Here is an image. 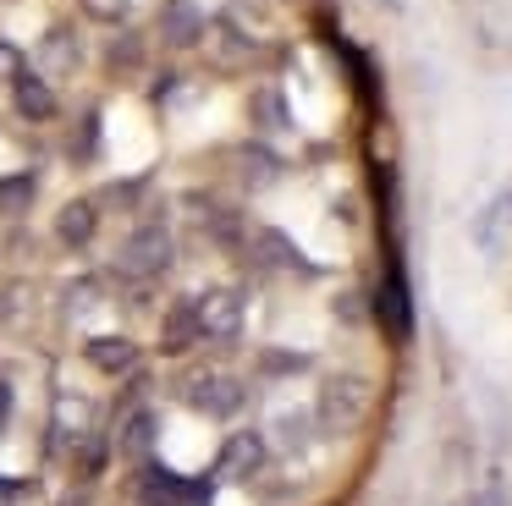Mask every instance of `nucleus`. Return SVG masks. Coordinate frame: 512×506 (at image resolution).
Returning <instances> with one entry per match:
<instances>
[{
  "label": "nucleus",
  "instance_id": "nucleus-8",
  "mask_svg": "<svg viewBox=\"0 0 512 506\" xmlns=\"http://www.w3.org/2000/svg\"><path fill=\"white\" fill-rule=\"evenodd\" d=\"M12 99H17V110H23L28 121H50V116H56V94H50V83L39 72H17L12 77Z\"/></svg>",
  "mask_w": 512,
  "mask_h": 506
},
{
  "label": "nucleus",
  "instance_id": "nucleus-13",
  "mask_svg": "<svg viewBox=\"0 0 512 506\" xmlns=\"http://www.w3.org/2000/svg\"><path fill=\"white\" fill-rule=\"evenodd\" d=\"M34 204V176H6L0 182V209H28Z\"/></svg>",
  "mask_w": 512,
  "mask_h": 506
},
{
  "label": "nucleus",
  "instance_id": "nucleus-3",
  "mask_svg": "<svg viewBox=\"0 0 512 506\" xmlns=\"http://www.w3.org/2000/svg\"><path fill=\"white\" fill-rule=\"evenodd\" d=\"M171 264V237L166 226H138L133 237L122 242V270L127 275H160Z\"/></svg>",
  "mask_w": 512,
  "mask_h": 506
},
{
  "label": "nucleus",
  "instance_id": "nucleus-2",
  "mask_svg": "<svg viewBox=\"0 0 512 506\" xmlns=\"http://www.w3.org/2000/svg\"><path fill=\"white\" fill-rule=\"evenodd\" d=\"M193 314H199V336H237V325H243V297L232 292V286H215V292L193 297Z\"/></svg>",
  "mask_w": 512,
  "mask_h": 506
},
{
  "label": "nucleus",
  "instance_id": "nucleus-16",
  "mask_svg": "<svg viewBox=\"0 0 512 506\" xmlns=\"http://www.w3.org/2000/svg\"><path fill=\"white\" fill-rule=\"evenodd\" d=\"M6 413H12V391H6V380H0V424H6Z\"/></svg>",
  "mask_w": 512,
  "mask_h": 506
},
{
  "label": "nucleus",
  "instance_id": "nucleus-15",
  "mask_svg": "<svg viewBox=\"0 0 512 506\" xmlns=\"http://www.w3.org/2000/svg\"><path fill=\"white\" fill-rule=\"evenodd\" d=\"M171 39H193V17H182V11H177V17H171Z\"/></svg>",
  "mask_w": 512,
  "mask_h": 506
},
{
  "label": "nucleus",
  "instance_id": "nucleus-9",
  "mask_svg": "<svg viewBox=\"0 0 512 506\" xmlns=\"http://www.w3.org/2000/svg\"><path fill=\"white\" fill-rule=\"evenodd\" d=\"M83 352H89V363H94L100 374H127V369L138 363V347H133L127 336H94Z\"/></svg>",
  "mask_w": 512,
  "mask_h": 506
},
{
  "label": "nucleus",
  "instance_id": "nucleus-10",
  "mask_svg": "<svg viewBox=\"0 0 512 506\" xmlns=\"http://www.w3.org/2000/svg\"><path fill=\"white\" fill-rule=\"evenodd\" d=\"M149 446H155V413H149V407H133V413L122 418L116 451H122V457H133V462H144V457H149Z\"/></svg>",
  "mask_w": 512,
  "mask_h": 506
},
{
  "label": "nucleus",
  "instance_id": "nucleus-12",
  "mask_svg": "<svg viewBox=\"0 0 512 506\" xmlns=\"http://www.w3.org/2000/svg\"><path fill=\"white\" fill-rule=\"evenodd\" d=\"M193 341H199V314H193V303H177L166 314V330H160V347L166 352H188Z\"/></svg>",
  "mask_w": 512,
  "mask_h": 506
},
{
  "label": "nucleus",
  "instance_id": "nucleus-7",
  "mask_svg": "<svg viewBox=\"0 0 512 506\" xmlns=\"http://www.w3.org/2000/svg\"><path fill=\"white\" fill-rule=\"evenodd\" d=\"M94 231H100V209H94L89 198H72V204H61V215H56V237L67 242V248H89Z\"/></svg>",
  "mask_w": 512,
  "mask_h": 506
},
{
  "label": "nucleus",
  "instance_id": "nucleus-14",
  "mask_svg": "<svg viewBox=\"0 0 512 506\" xmlns=\"http://www.w3.org/2000/svg\"><path fill=\"white\" fill-rule=\"evenodd\" d=\"M265 363H270V374H287V369L298 374V369H303V358H281V352H270Z\"/></svg>",
  "mask_w": 512,
  "mask_h": 506
},
{
  "label": "nucleus",
  "instance_id": "nucleus-11",
  "mask_svg": "<svg viewBox=\"0 0 512 506\" xmlns=\"http://www.w3.org/2000/svg\"><path fill=\"white\" fill-rule=\"evenodd\" d=\"M375 314H380V325H386L391 336H408V330H413V308H408V292H402V281H397V275H391V281L380 286Z\"/></svg>",
  "mask_w": 512,
  "mask_h": 506
},
{
  "label": "nucleus",
  "instance_id": "nucleus-1",
  "mask_svg": "<svg viewBox=\"0 0 512 506\" xmlns=\"http://www.w3.org/2000/svg\"><path fill=\"white\" fill-rule=\"evenodd\" d=\"M182 396H188V407H199L204 418H232L237 407H243V380H232V374H221V369H204L182 385Z\"/></svg>",
  "mask_w": 512,
  "mask_h": 506
},
{
  "label": "nucleus",
  "instance_id": "nucleus-4",
  "mask_svg": "<svg viewBox=\"0 0 512 506\" xmlns=\"http://www.w3.org/2000/svg\"><path fill=\"white\" fill-rule=\"evenodd\" d=\"M369 407V385L353 380V374H336V380H325L320 391V418L325 424H358Z\"/></svg>",
  "mask_w": 512,
  "mask_h": 506
},
{
  "label": "nucleus",
  "instance_id": "nucleus-6",
  "mask_svg": "<svg viewBox=\"0 0 512 506\" xmlns=\"http://www.w3.org/2000/svg\"><path fill=\"white\" fill-rule=\"evenodd\" d=\"M259 468H265V435L243 429L221 446V479H254Z\"/></svg>",
  "mask_w": 512,
  "mask_h": 506
},
{
  "label": "nucleus",
  "instance_id": "nucleus-5",
  "mask_svg": "<svg viewBox=\"0 0 512 506\" xmlns=\"http://www.w3.org/2000/svg\"><path fill=\"white\" fill-rule=\"evenodd\" d=\"M138 495H144V506H199L210 490L177 479V473H166V468H144L138 473Z\"/></svg>",
  "mask_w": 512,
  "mask_h": 506
}]
</instances>
